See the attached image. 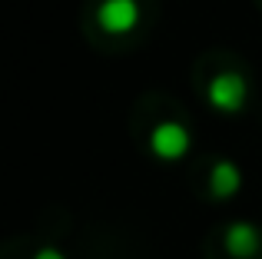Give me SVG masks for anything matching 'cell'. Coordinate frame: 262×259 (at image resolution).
<instances>
[{
	"label": "cell",
	"mask_w": 262,
	"mask_h": 259,
	"mask_svg": "<svg viewBox=\"0 0 262 259\" xmlns=\"http://www.w3.org/2000/svg\"><path fill=\"white\" fill-rule=\"evenodd\" d=\"M259 246H262V236H259V229L252 226V223H232V226L226 229V253L232 259L256 256Z\"/></svg>",
	"instance_id": "obj_4"
},
{
	"label": "cell",
	"mask_w": 262,
	"mask_h": 259,
	"mask_svg": "<svg viewBox=\"0 0 262 259\" xmlns=\"http://www.w3.org/2000/svg\"><path fill=\"white\" fill-rule=\"evenodd\" d=\"M239 186H243V173H239L236 163H232V160L212 163V169H209V193L216 196V200H229V196H236Z\"/></svg>",
	"instance_id": "obj_5"
},
{
	"label": "cell",
	"mask_w": 262,
	"mask_h": 259,
	"mask_svg": "<svg viewBox=\"0 0 262 259\" xmlns=\"http://www.w3.org/2000/svg\"><path fill=\"white\" fill-rule=\"evenodd\" d=\"M189 130L183 123H176V120H163V123L153 126V133H149V149H153V156H160V160H183L186 153H189Z\"/></svg>",
	"instance_id": "obj_2"
},
{
	"label": "cell",
	"mask_w": 262,
	"mask_h": 259,
	"mask_svg": "<svg viewBox=\"0 0 262 259\" xmlns=\"http://www.w3.org/2000/svg\"><path fill=\"white\" fill-rule=\"evenodd\" d=\"M206 100H209L219 113L232 117V113H239L246 106V100H249V83H246V77L236 73V70H219L216 77L209 80V87H206Z\"/></svg>",
	"instance_id": "obj_1"
},
{
	"label": "cell",
	"mask_w": 262,
	"mask_h": 259,
	"mask_svg": "<svg viewBox=\"0 0 262 259\" xmlns=\"http://www.w3.org/2000/svg\"><path fill=\"white\" fill-rule=\"evenodd\" d=\"M33 259H67V256L60 253V249H53V246H43V249H40V253L33 256Z\"/></svg>",
	"instance_id": "obj_6"
},
{
	"label": "cell",
	"mask_w": 262,
	"mask_h": 259,
	"mask_svg": "<svg viewBox=\"0 0 262 259\" xmlns=\"http://www.w3.org/2000/svg\"><path fill=\"white\" fill-rule=\"evenodd\" d=\"M96 24L106 33H129L140 24V4L136 0H103L96 7Z\"/></svg>",
	"instance_id": "obj_3"
}]
</instances>
